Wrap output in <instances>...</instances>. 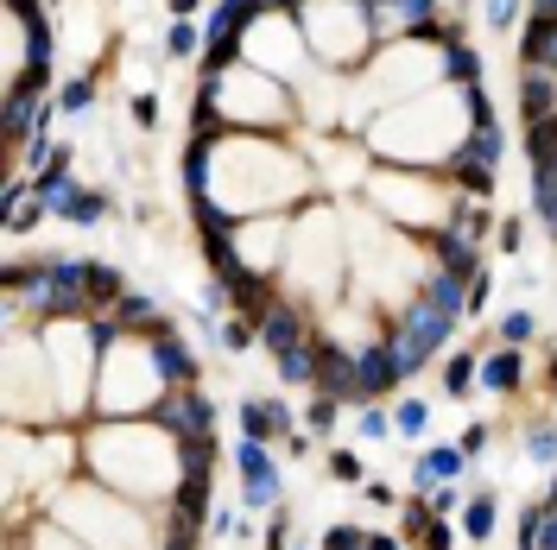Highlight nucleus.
Wrapping results in <instances>:
<instances>
[{
  "mask_svg": "<svg viewBox=\"0 0 557 550\" xmlns=\"http://www.w3.org/2000/svg\"><path fill=\"white\" fill-rule=\"evenodd\" d=\"M450 330H456V317H444V310H438L425 292L412 297L406 310H400V330H393V342H387V348H393V361H400V380H412L418 367L431 361V355L450 342Z\"/></svg>",
  "mask_w": 557,
  "mask_h": 550,
  "instance_id": "1",
  "label": "nucleus"
},
{
  "mask_svg": "<svg viewBox=\"0 0 557 550\" xmlns=\"http://www.w3.org/2000/svg\"><path fill=\"white\" fill-rule=\"evenodd\" d=\"M152 424L159 431H172L178 443L190 437H210V424H216V405L203 399V393H190V386H178V393H165V399H152Z\"/></svg>",
  "mask_w": 557,
  "mask_h": 550,
  "instance_id": "2",
  "label": "nucleus"
},
{
  "mask_svg": "<svg viewBox=\"0 0 557 550\" xmlns=\"http://www.w3.org/2000/svg\"><path fill=\"white\" fill-rule=\"evenodd\" d=\"M235 469H241V500H248V513H273V507H279V469H273L266 443L241 437V449H235Z\"/></svg>",
  "mask_w": 557,
  "mask_h": 550,
  "instance_id": "3",
  "label": "nucleus"
},
{
  "mask_svg": "<svg viewBox=\"0 0 557 550\" xmlns=\"http://www.w3.org/2000/svg\"><path fill=\"white\" fill-rule=\"evenodd\" d=\"M147 335H152L147 355H152V367H159V380H165L172 393H178V386H190V380H197V355H190L185 342L172 335V323H159V317H152Z\"/></svg>",
  "mask_w": 557,
  "mask_h": 550,
  "instance_id": "4",
  "label": "nucleus"
},
{
  "mask_svg": "<svg viewBox=\"0 0 557 550\" xmlns=\"http://www.w3.org/2000/svg\"><path fill=\"white\" fill-rule=\"evenodd\" d=\"M368 26L374 33H400V38H418L438 26V0H374L368 7Z\"/></svg>",
  "mask_w": 557,
  "mask_h": 550,
  "instance_id": "5",
  "label": "nucleus"
},
{
  "mask_svg": "<svg viewBox=\"0 0 557 550\" xmlns=\"http://www.w3.org/2000/svg\"><path fill=\"white\" fill-rule=\"evenodd\" d=\"M400 386V361H393V348L380 342V348H362L355 355V399H380V393H393Z\"/></svg>",
  "mask_w": 557,
  "mask_h": 550,
  "instance_id": "6",
  "label": "nucleus"
},
{
  "mask_svg": "<svg viewBox=\"0 0 557 550\" xmlns=\"http://www.w3.org/2000/svg\"><path fill=\"white\" fill-rule=\"evenodd\" d=\"M349 393H355V355L317 342V399H349Z\"/></svg>",
  "mask_w": 557,
  "mask_h": 550,
  "instance_id": "7",
  "label": "nucleus"
},
{
  "mask_svg": "<svg viewBox=\"0 0 557 550\" xmlns=\"http://www.w3.org/2000/svg\"><path fill=\"white\" fill-rule=\"evenodd\" d=\"M241 437H254V443L298 437V431H292V411H286L279 399H248V405H241Z\"/></svg>",
  "mask_w": 557,
  "mask_h": 550,
  "instance_id": "8",
  "label": "nucleus"
},
{
  "mask_svg": "<svg viewBox=\"0 0 557 550\" xmlns=\"http://www.w3.org/2000/svg\"><path fill=\"white\" fill-rule=\"evenodd\" d=\"M463 462H469V449H463V443H438V449H425V462L412 469V487H418V494H431V487H444V481L463 475Z\"/></svg>",
  "mask_w": 557,
  "mask_h": 550,
  "instance_id": "9",
  "label": "nucleus"
},
{
  "mask_svg": "<svg viewBox=\"0 0 557 550\" xmlns=\"http://www.w3.org/2000/svg\"><path fill=\"white\" fill-rule=\"evenodd\" d=\"M261 342L273 348V355H292V348H304V342H311V335H304V310L279 297V304H273V317L261 323Z\"/></svg>",
  "mask_w": 557,
  "mask_h": 550,
  "instance_id": "10",
  "label": "nucleus"
},
{
  "mask_svg": "<svg viewBox=\"0 0 557 550\" xmlns=\"http://www.w3.org/2000/svg\"><path fill=\"white\" fill-rule=\"evenodd\" d=\"M520 102H526V120H552L557 114V71L526 64L520 71Z\"/></svg>",
  "mask_w": 557,
  "mask_h": 550,
  "instance_id": "11",
  "label": "nucleus"
},
{
  "mask_svg": "<svg viewBox=\"0 0 557 550\" xmlns=\"http://www.w3.org/2000/svg\"><path fill=\"white\" fill-rule=\"evenodd\" d=\"M438 272L463 279V285H476V279H482V272H476V241H469L463 228H444V234H438Z\"/></svg>",
  "mask_w": 557,
  "mask_h": 550,
  "instance_id": "12",
  "label": "nucleus"
},
{
  "mask_svg": "<svg viewBox=\"0 0 557 550\" xmlns=\"http://www.w3.org/2000/svg\"><path fill=\"white\" fill-rule=\"evenodd\" d=\"M456 152H463L469 165H482V171H501V158H507V133H501V120H494V127H476L469 140H456Z\"/></svg>",
  "mask_w": 557,
  "mask_h": 550,
  "instance_id": "13",
  "label": "nucleus"
},
{
  "mask_svg": "<svg viewBox=\"0 0 557 550\" xmlns=\"http://www.w3.org/2000/svg\"><path fill=\"white\" fill-rule=\"evenodd\" d=\"M520 57H526V64H545V71H557V20H545V13H532V26H526Z\"/></svg>",
  "mask_w": 557,
  "mask_h": 550,
  "instance_id": "14",
  "label": "nucleus"
},
{
  "mask_svg": "<svg viewBox=\"0 0 557 550\" xmlns=\"http://www.w3.org/2000/svg\"><path fill=\"white\" fill-rule=\"evenodd\" d=\"M444 82H456V89H476L482 82V57H476V44H444Z\"/></svg>",
  "mask_w": 557,
  "mask_h": 550,
  "instance_id": "15",
  "label": "nucleus"
},
{
  "mask_svg": "<svg viewBox=\"0 0 557 550\" xmlns=\"http://www.w3.org/2000/svg\"><path fill=\"white\" fill-rule=\"evenodd\" d=\"M482 386L514 393V386H520V348H494V355H482Z\"/></svg>",
  "mask_w": 557,
  "mask_h": 550,
  "instance_id": "16",
  "label": "nucleus"
},
{
  "mask_svg": "<svg viewBox=\"0 0 557 550\" xmlns=\"http://www.w3.org/2000/svg\"><path fill=\"white\" fill-rule=\"evenodd\" d=\"M279 380L286 386H317V342H304L292 355H279Z\"/></svg>",
  "mask_w": 557,
  "mask_h": 550,
  "instance_id": "17",
  "label": "nucleus"
},
{
  "mask_svg": "<svg viewBox=\"0 0 557 550\" xmlns=\"http://www.w3.org/2000/svg\"><path fill=\"white\" fill-rule=\"evenodd\" d=\"M494 519H501V507H494V494H476V500L463 507V532H469L476 545H488V538H494Z\"/></svg>",
  "mask_w": 557,
  "mask_h": 550,
  "instance_id": "18",
  "label": "nucleus"
},
{
  "mask_svg": "<svg viewBox=\"0 0 557 550\" xmlns=\"http://www.w3.org/2000/svg\"><path fill=\"white\" fill-rule=\"evenodd\" d=\"M450 183H463L469 196H494V171H482V165H469L463 152L450 146Z\"/></svg>",
  "mask_w": 557,
  "mask_h": 550,
  "instance_id": "19",
  "label": "nucleus"
},
{
  "mask_svg": "<svg viewBox=\"0 0 557 550\" xmlns=\"http://www.w3.org/2000/svg\"><path fill=\"white\" fill-rule=\"evenodd\" d=\"M64 221H76V228H96V221H109V196H102V190H83L71 209H64Z\"/></svg>",
  "mask_w": 557,
  "mask_h": 550,
  "instance_id": "20",
  "label": "nucleus"
},
{
  "mask_svg": "<svg viewBox=\"0 0 557 550\" xmlns=\"http://www.w3.org/2000/svg\"><path fill=\"white\" fill-rule=\"evenodd\" d=\"M109 317L121 323V330H140V323H152V292H127Z\"/></svg>",
  "mask_w": 557,
  "mask_h": 550,
  "instance_id": "21",
  "label": "nucleus"
},
{
  "mask_svg": "<svg viewBox=\"0 0 557 550\" xmlns=\"http://www.w3.org/2000/svg\"><path fill=\"white\" fill-rule=\"evenodd\" d=\"M482 380V355H450V367H444V386L450 393H469Z\"/></svg>",
  "mask_w": 557,
  "mask_h": 550,
  "instance_id": "22",
  "label": "nucleus"
},
{
  "mask_svg": "<svg viewBox=\"0 0 557 550\" xmlns=\"http://www.w3.org/2000/svg\"><path fill=\"white\" fill-rule=\"evenodd\" d=\"M89 102H96V76H71L64 95H58V108L64 114H89Z\"/></svg>",
  "mask_w": 557,
  "mask_h": 550,
  "instance_id": "23",
  "label": "nucleus"
},
{
  "mask_svg": "<svg viewBox=\"0 0 557 550\" xmlns=\"http://www.w3.org/2000/svg\"><path fill=\"white\" fill-rule=\"evenodd\" d=\"M526 456H532L539 469H552L557 462V431L552 424H532V431H526Z\"/></svg>",
  "mask_w": 557,
  "mask_h": 550,
  "instance_id": "24",
  "label": "nucleus"
},
{
  "mask_svg": "<svg viewBox=\"0 0 557 550\" xmlns=\"http://www.w3.org/2000/svg\"><path fill=\"white\" fill-rule=\"evenodd\" d=\"M545 545V500H532L520 513V550H539Z\"/></svg>",
  "mask_w": 557,
  "mask_h": 550,
  "instance_id": "25",
  "label": "nucleus"
},
{
  "mask_svg": "<svg viewBox=\"0 0 557 550\" xmlns=\"http://www.w3.org/2000/svg\"><path fill=\"white\" fill-rule=\"evenodd\" d=\"M324 550H368V532L362 525H330L324 532Z\"/></svg>",
  "mask_w": 557,
  "mask_h": 550,
  "instance_id": "26",
  "label": "nucleus"
},
{
  "mask_svg": "<svg viewBox=\"0 0 557 550\" xmlns=\"http://www.w3.org/2000/svg\"><path fill=\"white\" fill-rule=\"evenodd\" d=\"M254 342H261V323H248V317H235V323L223 330V348H235V355H241V348H254Z\"/></svg>",
  "mask_w": 557,
  "mask_h": 550,
  "instance_id": "27",
  "label": "nucleus"
},
{
  "mask_svg": "<svg viewBox=\"0 0 557 550\" xmlns=\"http://www.w3.org/2000/svg\"><path fill=\"white\" fill-rule=\"evenodd\" d=\"M425 424H431V405H418V399L400 405V437H418Z\"/></svg>",
  "mask_w": 557,
  "mask_h": 550,
  "instance_id": "28",
  "label": "nucleus"
},
{
  "mask_svg": "<svg viewBox=\"0 0 557 550\" xmlns=\"http://www.w3.org/2000/svg\"><path fill=\"white\" fill-rule=\"evenodd\" d=\"M165 51H172V57H197V26H190V20H178V26H172V38H165Z\"/></svg>",
  "mask_w": 557,
  "mask_h": 550,
  "instance_id": "29",
  "label": "nucleus"
},
{
  "mask_svg": "<svg viewBox=\"0 0 557 550\" xmlns=\"http://www.w3.org/2000/svg\"><path fill=\"white\" fill-rule=\"evenodd\" d=\"M501 335H507V348L532 342V317H526V310H507V317H501Z\"/></svg>",
  "mask_w": 557,
  "mask_h": 550,
  "instance_id": "30",
  "label": "nucleus"
},
{
  "mask_svg": "<svg viewBox=\"0 0 557 550\" xmlns=\"http://www.w3.org/2000/svg\"><path fill=\"white\" fill-rule=\"evenodd\" d=\"M482 20L488 26H514L520 20V0H482Z\"/></svg>",
  "mask_w": 557,
  "mask_h": 550,
  "instance_id": "31",
  "label": "nucleus"
},
{
  "mask_svg": "<svg viewBox=\"0 0 557 550\" xmlns=\"http://www.w3.org/2000/svg\"><path fill=\"white\" fill-rule=\"evenodd\" d=\"M330 475L336 481H362V456H355V449H336V456H330Z\"/></svg>",
  "mask_w": 557,
  "mask_h": 550,
  "instance_id": "32",
  "label": "nucleus"
},
{
  "mask_svg": "<svg viewBox=\"0 0 557 550\" xmlns=\"http://www.w3.org/2000/svg\"><path fill=\"white\" fill-rule=\"evenodd\" d=\"M456 507H469V500L456 494V481H444V487L431 494V513H438V519H450V513H456Z\"/></svg>",
  "mask_w": 557,
  "mask_h": 550,
  "instance_id": "33",
  "label": "nucleus"
},
{
  "mask_svg": "<svg viewBox=\"0 0 557 550\" xmlns=\"http://www.w3.org/2000/svg\"><path fill=\"white\" fill-rule=\"evenodd\" d=\"M355 431H362V437H387V431H393V418H387V411H380V405H368V411H362V424H355Z\"/></svg>",
  "mask_w": 557,
  "mask_h": 550,
  "instance_id": "34",
  "label": "nucleus"
},
{
  "mask_svg": "<svg viewBox=\"0 0 557 550\" xmlns=\"http://www.w3.org/2000/svg\"><path fill=\"white\" fill-rule=\"evenodd\" d=\"M38 216H45V203H20V209L7 216V228H13V234H26V228H38Z\"/></svg>",
  "mask_w": 557,
  "mask_h": 550,
  "instance_id": "35",
  "label": "nucleus"
},
{
  "mask_svg": "<svg viewBox=\"0 0 557 550\" xmlns=\"http://www.w3.org/2000/svg\"><path fill=\"white\" fill-rule=\"evenodd\" d=\"M134 120H140V127H159V95H134Z\"/></svg>",
  "mask_w": 557,
  "mask_h": 550,
  "instance_id": "36",
  "label": "nucleus"
},
{
  "mask_svg": "<svg viewBox=\"0 0 557 550\" xmlns=\"http://www.w3.org/2000/svg\"><path fill=\"white\" fill-rule=\"evenodd\" d=\"M336 405H342V399H317V405H311V431H330V424H336Z\"/></svg>",
  "mask_w": 557,
  "mask_h": 550,
  "instance_id": "37",
  "label": "nucleus"
},
{
  "mask_svg": "<svg viewBox=\"0 0 557 550\" xmlns=\"http://www.w3.org/2000/svg\"><path fill=\"white\" fill-rule=\"evenodd\" d=\"M520 234H526L520 221H501V254H520Z\"/></svg>",
  "mask_w": 557,
  "mask_h": 550,
  "instance_id": "38",
  "label": "nucleus"
},
{
  "mask_svg": "<svg viewBox=\"0 0 557 550\" xmlns=\"http://www.w3.org/2000/svg\"><path fill=\"white\" fill-rule=\"evenodd\" d=\"M463 449H469V456H476V449H488V424H469V431H463Z\"/></svg>",
  "mask_w": 557,
  "mask_h": 550,
  "instance_id": "39",
  "label": "nucleus"
},
{
  "mask_svg": "<svg viewBox=\"0 0 557 550\" xmlns=\"http://www.w3.org/2000/svg\"><path fill=\"white\" fill-rule=\"evenodd\" d=\"M425 550H450V525H444V519H438V525L425 532Z\"/></svg>",
  "mask_w": 557,
  "mask_h": 550,
  "instance_id": "40",
  "label": "nucleus"
},
{
  "mask_svg": "<svg viewBox=\"0 0 557 550\" xmlns=\"http://www.w3.org/2000/svg\"><path fill=\"white\" fill-rule=\"evenodd\" d=\"M266 550H286V519H273V532H266Z\"/></svg>",
  "mask_w": 557,
  "mask_h": 550,
  "instance_id": "41",
  "label": "nucleus"
},
{
  "mask_svg": "<svg viewBox=\"0 0 557 550\" xmlns=\"http://www.w3.org/2000/svg\"><path fill=\"white\" fill-rule=\"evenodd\" d=\"M368 550H400V538H387V532H374V538H368Z\"/></svg>",
  "mask_w": 557,
  "mask_h": 550,
  "instance_id": "42",
  "label": "nucleus"
},
{
  "mask_svg": "<svg viewBox=\"0 0 557 550\" xmlns=\"http://www.w3.org/2000/svg\"><path fill=\"white\" fill-rule=\"evenodd\" d=\"M172 13H178V20H190V13H197V0H172Z\"/></svg>",
  "mask_w": 557,
  "mask_h": 550,
  "instance_id": "43",
  "label": "nucleus"
},
{
  "mask_svg": "<svg viewBox=\"0 0 557 550\" xmlns=\"http://www.w3.org/2000/svg\"><path fill=\"white\" fill-rule=\"evenodd\" d=\"M532 13H545V20H557V0H532Z\"/></svg>",
  "mask_w": 557,
  "mask_h": 550,
  "instance_id": "44",
  "label": "nucleus"
},
{
  "mask_svg": "<svg viewBox=\"0 0 557 550\" xmlns=\"http://www.w3.org/2000/svg\"><path fill=\"white\" fill-rule=\"evenodd\" d=\"M545 507H557V475H552V494H545Z\"/></svg>",
  "mask_w": 557,
  "mask_h": 550,
  "instance_id": "45",
  "label": "nucleus"
},
{
  "mask_svg": "<svg viewBox=\"0 0 557 550\" xmlns=\"http://www.w3.org/2000/svg\"><path fill=\"white\" fill-rule=\"evenodd\" d=\"M552 393H557V355H552Z\"/></svg>",
  "mask_w": 557,
  "mask_h": 550,
  "instance_id": "46",
  "label": "nucleus"
},
{
  "mask_svg": "<svg viewBox=\"0 0 557 550\" xmlns=\"http://www.w3.org/2000/svg\"><path fill=\"white\" fill-rule=\"evenodd\" d=\"M355 7H374V0H355Z\"/></svg>",
  "mask_w": 557,
  "mask_h": 550,
  "instance_id": "47",
  "label": "nucleus"
}]
</instances>
